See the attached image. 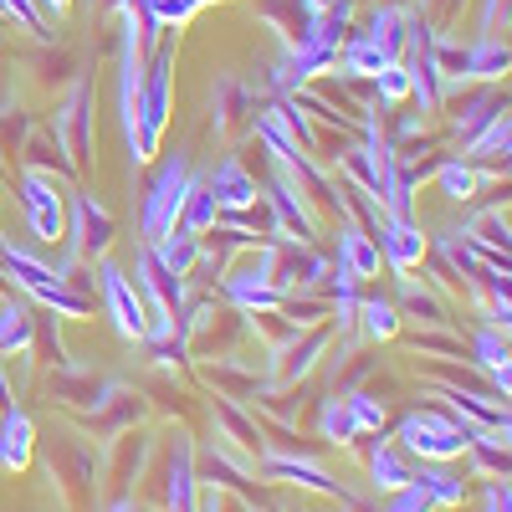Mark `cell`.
I'll list each match as a JSON object with an SVG mask.
<instances>
[{"label":"cell","instance_id":"6da1fadb","mask_svg":"<svg viewBox=\"0 0 512 512\" xmlns=\"http://www.w3.org/2000/svg\"><path fill=\"white\" fill-rule=\"evenodd\" d=\"M169 88H175V47L154 41L144 57L139 98H134V139H128V159L134 164H149L159 154V139L169 128Z\"/></svg>","mask_w":512,"mask_h":512},{"label":"cell","instance_id":"7a4b0ae2","mask_svg":"<svg viewBox=\"0 0 512 512\" xmlns=\"http://www.w3.org/2000/svg\"><path fill=\"white\" fill-rule=\"evenodd\" d=\"M190 185H195L190 154L175 149V154H169V159L154 169V180H149V190H144V205H139V236H144V246L164 241L169 231L180 226V210H185Z\"/></svg>","mask_w":512,"mask_h":512},{"label":"cell","instance_id":"3957f363","mask_svg":"<svg viewBox=\"0 0 512 512\" xmlns=\"http://www.w3.org/2000/svg\"><path fill=\"white\" fill-rule=\"evenodd\" d=\"M395 441H400L405 456H420V461H456L466 451V441H472V425L425 405V410H410L400 420Z\"/></svg>","mask_w":512,"mask_h":512},{"label":"cell","instance_id":"277c9868","mask_svg":"<svg viewBox=\"0 0 512 512\" xmlns=\"http://www.w3.org/2000/svg\"><path fill=\"white\" fill-rule=\"evenodd\" d=\"M108 236H113V216L93 200V195H72L67 200V231H62V241H67V256H62V267H72V262H88V256H103L108 251ZM57 267V272H62Z\"/></svg>","mask_w":512,"mask_h":512},{"label":"cell","instance_id":"5b68a950","mask_svg":"<svg viewBox=\"0 0 512 512\" xmlns=\"http://www.w3.org/2000/svg\"><path fill=\"white\" fill-rule=\"evenodd\" d=\"M52 139L62 144V154H67L72 169L88 164V149H93V82H88V77L72 82L67 103H62L57 118H52Z\"/></svg>","mask_w":512,"mask_h":512},{"label":"cell","instance_id":"8992f818","mask_svg":"<svg viewBox=\"0 0 512 512\" xmlns=\"http://www.w3.org/2000/svg\"><path fill=\"white\" fill-rule=\"evenodd\" d=\"M98 292H103V308L118 328V338H128V344H139L144 328H149V308L144 297L134 287V277H123L118 262H98Z\"/></svg>","mask_w":512,"mask_h":512},{"label":"cell","instance_id":"52a82bcc","mask_svg":"<svg viewBox=\"0 0 512 512\" xmlns=\"http://www.w3.org/2000/svg\"><path fill=\"white\" fill-rule=\"evenodd\" d=\"M21 210H26V226L36 241H62L67 231V200L62 190L52 185V175H41V169H21Z\"/></svg>","mask_w":512,"mask_h":512},{"label":"cell","instance_id":"ba28073f","mask_svg":"<svg viewBox=\"0 0 512 512\" xmlns=\"http://www.w3.org/2000/svg\"><path fill=\"white\" fill-rule=\"evenodd\" d=\"M226 297L236 308H246V313H277L282 308V292L272 287V241L256 246L251 262L226 277Z\"/></svg>","mask_w":512,"mask_h":512},{"label":"cell","instance_id":"9c48e42d","mask_svg":"<svg viewBox=\"0 0 512 512\" xmlns=\"http://www.w3.org/2000/svg\"><path fill=\"white\" fill-rule=\"evenodd\" d=\"M262 472L272 477V482H292V487H308V492H323V497H333V502H344V507H359V497L354 492H344L318 461H308V456H277V451H262Z\"/></svg>","mask_w":512,"mask_h":512},{"label":"cell","instance_id":"30bf717a","mask_svg":"<svg viewBox=\"0 0 512 512\" xmlns=\"http://www.w3.org/2000/svg\"><path fill=\"white\" fill-rule=\"evenodd\" d=\"M262 200L272 205V221H277V236L282 241H303V246L318 241V226H313L308 205H303V190H292V175H277Z\"/></svg>","mask_w":512,"mask_h":512},{"label":"cell","instance_id":"8fae6325","mask_svg":"<svg viewBox=\"0 0 512 512\" xmlns=\"http://www.w3.org/2000/svg\"><path fill=\"white\" fill-rule=\"evenodd\" d=\"M431 395L446 400V410H451L456 420H466L472 431H502V436H507V400H492V395H477V390H461V384H436Z\"/></svg>","mask_w":512,"mask_h":512},{"label":"cell","instance_id":"7c38bea8","mask_svg":"<svg viewBox=\"0 0 512 512\" xmlns=\"http://www.w3.org/2000/svg\"><path fill=\"white\" fill-rule=\"evenodd\" d=\"M374 246H379L384 262H390V272H395V277L425 262V236H420V226H415V221L379 216V226H374Z\"/></svg>","mask_w":512,"mask_h":512},{"label":"cell","instance_id":"4fadbf2b","mask_svg":"<svg viewBox=\"0 0 512 512\" xmlns=\"http://www.w3.org/2000/svg\"><path fill=\"white\" fill-rule=\"evenodd\" d=\"M195 497H200L195 446H190V436H175V446H169V472H164V507L169 512H195Z\"/></svg>","mask_w":512,"mask_h":512},{"label":"cell","instance_id":"5bb4252c","mask_svg":"<svg viewBox=\"0 0 512 512\" xmlns=\"http://www.w3.org/2000/svg\"><path fill=\"white\" fill-rule=\"evenodd\" d=\"M205 190L216 195V205H221V216H231V210H251L256 200H262V190H256V180L246 175V164L236 159V154H226L216 169H210V180H205Z\"/></svg>","mask_w":512,"mask_h":512},{"label":"cell","instance_id":"9a60e30c","mask_svg":"<svg viewBox=\"0 0 512 512\" xmlns=\"http://www.w3.org/2000/svg\"><path fill=\"white\" fill-rule=\"evenodd\" d=\"M333 344V328H318L313 323V333H303V338H287V349H277V379L282 384H297V379H303V374H313V364H318V354Z\"/></svg>","mask_w":512,"mask_h":512},{"label":"cell","instance_id":"2e32d148","mask_svg":"<svg viewBox=\"0 0 512 512\" xmlns=\"http://www.w3.org/2000/svg\"><path fill=\"white\" fill-rule=\"evenodd\" d=\"M31 441H36V425L21 405L0 410V466L6 472H26L31 466Z\"/></svg>","mask_w":512,"mask_h":512},{"label":"cell","instance_id":"e0dca14e","mask_svg":"<svg viewBox=\"0 0 512 512\" xmlns=\"http://www.w3.org/2000/svg\"><path fill=\"white\" fill-rule=\"evenodd\" d=\"M472 364L492 379V395L507 400V390H512V364H507V333H502V328L487 323V328L472 338Z\"/></svg>","mask_w":512,"mask_h":512},{"label":"cell","instance_id":"ac0fdd59","mask_svg":"<svg viewBox=\"0 0 512 512\" xmlns=\"http://www.w3.org/2000/svg\"><path fill=\"white\" fill-rule=\"evenodd\" d=\"M390 303H395L400 318H415L420 328H441L446 323V303H441L431 287H420L415 277H405V272L395 277V297H390Z\"/></svg>","mask_w":512,"mask_h":512},{"label":"cell","instance_id":"d6986e66","mask_svg":"<svg viewBox=\"0 0 512 512\" xmlns=\"http://www.w3.org/2000/svg\"><path fill=\"white\" fill-rule=\"evenodd\" d=\"M379 262L384 256H379V246L364 226H354V221L338 226V267H349L359 282H369V277H379Z\"/></svg>","mask_w":512,"mask_h":512},{"label":"cell","instance_id":"ffe728a7","mask_svg":"<svg viewBox=\"0 0 512 512\" xmlns=\"http://www.w3.org/2000/svg\"><path fill=\"white\" fill-rule=\"evenodd\" d=\"M52 390H57V400H67V405H77V410L93 415V410L108 405V395L118 390V384H113V379H93V374H77V369L67 364V369L52 379Z\"/></svg>","mask_w":512,"mask_h":512},{"label":"cell","instance_id":"44dd1931","mask_svg":"<svg viewBox=\"0 0 512 512\" xmlns=\"http://www.w3.org/2000/svg\"><path fill=\"white\" fill-rule=\"evenodd\" d=\"M410 472H415V461L400 451V441H374V451H369V477H374V487L379 492H400L405 482H410Z\"/></svg>","mask_w":512,"mask_h":512},{"label":"cell","instance_id":"7402d4cb","mask_svg":"<svg viewBox=\"0 0 512 512\" xmlns=\"http://www.w3.org/2000/svg\"><path fill=\"white\" fill-rule=\"evenodd\" d=\"M354 323L364 328V338H374V344H390V338L400 333V313H395V303L384 292H359Z\"/></svg>","mask_w":512,"mask_h":512},{"label":"cell","instance_id":"603a6c76","mask_svg":"<svg viewBox=\"0 0 512 512\" xmlns=\"http://www.w3.org/2000/svg\"><path fill=\"white\" fill-rule=\"evenodd\" d=\"M410 482H420L425 497H431L436 507H461L466 502V482L456 472H446V461H420L410 472Z\"/></svg>","mask_w":512,"mask_h":512},{"label":"cell","instance_id":"cb8c5ba5","mask_svg":"<svg viewBox=\"0 0 512 512\" xmlns=\"http://www.w3.org/2000/svg\"><path fill=\"white\" fill-rule=\"evenodd\" d=\"M36 344V318L26 313V303H0V354L21 359Z\"/></svg>","mask_w":512,"mask_h":512},{"label":"cell","instance_id":"d4e9b609","mask_svg":"<svg viewBox=\"0 0 512 512\" xmlns=\"http://www.w3.org/2000/svg\"><path fill=\"white\" fill-rule=\"evenodd\" d=\"M216 420H221V431H226V436H216V441H241V446H246V451H256V456L267 451V441H262V425H256V420H251V415H246V410H241L231 395H221V400H216Z\"/></svg>","mask_w":512,"mask_h":512},{"label":"cell","instance_id":"484cf974","mask_svg":"<svg viewBox=\"0 0 512 512\" xmlns=\"http://www.w3.org/2000/svg\"><path fill=\"white\" fill-rule=\"evenodd\" d=\"M318 431H323V441H333V446H354V441L364 436V425H359V415L349 410V400L338 395V400H323Z\"/></svg>","mask_w":512,"mask_h":512},{"label":"cell","instance_id":"4316f807","mask_svg":"<svg viewBox=\"0 0 512 512\" xmlns=\"http://www.w3.org/2000/svg\"><path fill=\"white\" fill-rule=\"evenodd\" d=\"M466 456H472L477 477H507V436L502 431H472V441H466Z\"/></svg>","mask_w":512,"mask_h":512},{"label":"cell","instance_id":"83f0119b","mask_svg":"<svg viewBox=\"0 0 512 512\" xmlns=\"http://www.w3.org/2000/svg\"><path fill=\"white\" fill-rule=\"evenodd\" d=\"M436 185H441L446 200H472L482 185H492V175H477L466 159H441L436 164Z\"/></svg>","mask_w":512,"mask_h":512},{"label":"cell","instance_id":"f1b7e54d","mask_svg":"<svg viewBox=\"0 0 512 512\" xmlns=\"http://www.w3.org/2000/svg\"><path fill=\"white\" fill-rule=\"evenodd\" d=\"M149 251H154L159 262H164L169 272H175V277H190V267H195V256H200V236H190L185 226H175V231H169L164 241H154Z\"/></svg>","mask_w":512,"mask_h":512},{"label":"cell","instance_id":"f546056e","mask_svg":"<svg viewBox=\"0 0 512 512\" xmlns=\"http://www.w3.org/2000/svg\"><path fill=\"white\" fill-rule=\"evenodd\" d=\"M216 221H221L216 195H210V190L195 180V185H190V195H185V210H180V226H185L190 236H210V231H216Z\"/></svg>","mask_w":512,"mask_h":512},{"label":"cell","instance_id":"4dcf8cb0","mask_svg":"<svg viewBox=\"0 0 512 512\" xmlns=\"http://www.w3.org/2000/svg\"><path fill=\"white\" fill-rule=\"evenodd\" d=\"M497 113H507V98H497V93H477L472 103H466V113L456 118V144L466 149V144H472V139L482 134V128H487Z\"/></svg>","mask_w":512,"mask_h":512},{"label":"cell","instance_id":"1f68e13d","mask_svg":"<svg viewBox=\"0 0 512 512\" xmlns=\"http://www.w3.org/2000/svg\"><path fill=\"white\" fill-rule=\"evenodd\" d=\"M502 72H507V41L477 36L466 47V77H502Z\"/></svg>","mask_w":512,"mask_h":512},{"label":"cell","instance_id":"d6a6232c","mask_svg":"<svg viewBox=\"0 0 512 512\" xmlns=\"http://www.w3.org/2000/svg\"><path fill=\"white\" fill-rule=\"evenodd\" d=\"M0 267H6L21 287H41V282H52V277H57V267L36 262V256H31V251H21V246H6V251H0Z\"/></svg>","mask_w":512,"mask_h":512},{"label":"cell","instance_id":"836d02e7","mask_svg":"<svg viewBox=\"0 0 512 512\" xmlns=\"http://www.w3.org/2000/svg\"><path fill=\"white\" fill-rule=\"evenodd\" d=\"M405 26H410V11H400V6H379V11L369 16V31H364V36H374L379 47L400 52V47H405Z\"/></svg>","mask_w":512,"mask_h":512},{"label":"cell","instance_id":"e575fe53","mask_svg":"<svg viewBox=\"0 0 512 512\" xmlns=\"http://www.w3.org/2000/svg\"><path fill=\"white\" fill-rule=\"evenodd\" d=\"M507 139H512V123H507V113H497L482 134L466 144V154H472V159H497V154H507Z\"/></svg>","mask_w":512,"mask_h":512},{"label":"cell","instance_id":"d590c367","mask_svg":"<svg viewBox=\"0 0 512 512\" xmlns=\"http://www.w3.org/2000/svg\"><path fill=\"white\" fill-rule=\"evenodd\" d=\"M369 82H374V98H379V103H390V108L410 98V72H405L400 62H390L384 72H374Z\"/></svg>","mask_w":512,"mask_h":512},{"label":"cell","instance_id":"8d00e7d4","mask_svg":"<svg viewBox=\"0 0 512 512\" xmlns=\"http://www.w3.org/2000/svg\"><path fill=\"white\" fill-rule=\"evenodd\" d=\"M354 512H436V502L425 497L420 482H405L400 492H390V502H384V507H354Z\"/></svg>","mask_w":512,"mask_h":512},{"label":"cell","instance_id":"74e56055","mask_svg":"<svg viewBox=\"0 0 512 512\" xmlns=\"http://www.w3.org/2000/svg\"><path fill=\"white\" fill-rule=\"evenodd\" d=\"M344 400H349V410L359 415L364 436H384V420H390V415H384V400H374V395H364V390H349Z\"/></svg>","mask_w":512,"mask_h":512},{"label":"cell","instance_id":"f35d334b","mask_svg":"<svg viewBox=\"0 0 512 512\" xmlns=\"http://www.w3.org/2000/svg\"><path fill=\"white\" fill-rule=\"evenodd\" d=\"M0 11H6L11 21H21L26 31H47V21H41V11H36V0H0Z\"/></svg>","mask_w":512,"mask_h":512},{"label":"cell","instance_id":"ab89813d","mask_svg":"<svg viewBox=\"0 0 512 512\" xmlns=\"http://www.w3.org/2000/svg\"><path fill=\"white\" fill-rule=\"evenodd\" d=\"M410 349L415 354H461V338H451V333H415Z\"/></svg>","mask_w":512,"mask_h":512},{"label":"cell","instance_id":"60d3db41","mask_svg":"<svg viewBox=\"0 0 512 512\" xmlns=\"http://www.w3.org/2000/svg\"><path fill=\"white\" fill-rule=\"evenodd\" d=\"M487 512H512V492H507V477H492L487 482Z\"/></svg>","mask_w":512,"mask_h":512},{"label":"cell","instance_id":"b9f144b4","mask_svg":"<svg viewBox=\"0 0 512 512\" xmlns=\"http://www.w3.org/2000/svg\"><path fill=\"white\" fill-rule=\"evenodd\" d=\"M103 512H154V507H144V502H134V497H118V502H108Z\"/></svg>","mask_w":512,"mask_h":512},{"label":"cell","instance_id":"7bdbcfd3","mask_svg":"<svg viewBox=\"0 0 512 512\" xmlns=\"http://www.w3.org/2000/svg\"><path fill=\"white\" fill-rule=\"evenodd\" d=\"M16 405V395H11V379H6V369H0V410H11Z\"/></svg>","mask_w":512,"mask_h":512},{"label":"cell","instance_id":"ee69618b","mask_svg":"<svg viewBox=\"0 0 512 512\" xmlns=\"http://www.w3.org/2000/svg\"><path fill=\"white\" fill-rule=\"evenodd\" d=\"M72 6V0H36V11H52V16H62Z\"/></svg>","mask_w":512,"mask_h":512},{"label":"cell","instance_id":"f6af8a7d","mask_svg":"<svg viewBox=\"0 0 512 512\" xmlns=\"http://www.w3.org/2000/svg\"><path fill=\"white\" fill-rule=\"evenodd\" d=\"M0 282H6V277H0Z\"/></svg>","mask_w":512,"mask_h":512}]
</instances>
